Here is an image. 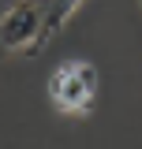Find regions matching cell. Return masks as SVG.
Segmentation results:
<instances>
[{"instance_id":"cell-3","label":"cell","mask_w":142,"mask_h":149,"mask_svg":"<svg viewBox=\"0 0 142 149\" xmlns=\"http://www.w3.org/2000/svg\"><path fill=\"white\" fill-rule=\"evenodd\" d=\"M82 0H53V34L67 22L71 15H75V8H79Z\"/></svg>"},{"instance_id":"cell-1","label":"cell","mask_w":142,"mask_h":149,"mask_svg":"<svg viewBox=\"0 0 142 149\" xmlns=\"http://www.w3.org/2000/svg\"><path fill=\"white\" fill-rule=\"evenodd\" d=\"M53 37V0H15L0 19V49L8 52H41Z\"/></svg>"},{"instance_id":"cell-2","label":"cell","mask_w":142,"mask_h":149,"mask_svg":"<svg viewBox=\"0 0 142 149\" xmlns=\"http://www.w3.org/2000/svg\"><path fill=\"white\" fill-rule=\"evenodd\" d=\"M97 67L90 60H64L49 78V101L64 116H86L97 101Z\"/></svg>"}]
</instances>
